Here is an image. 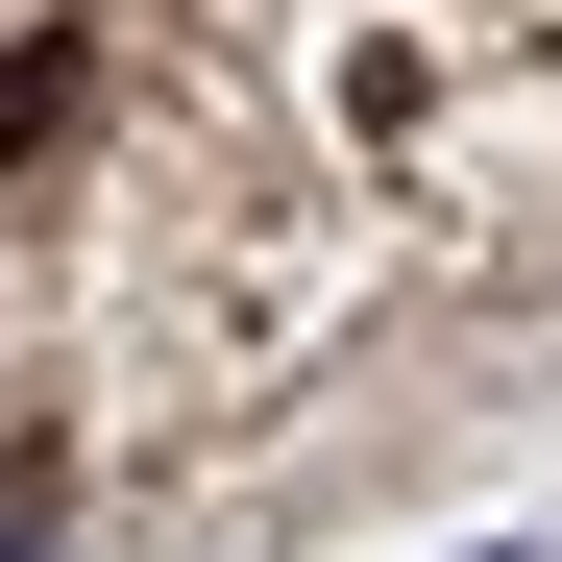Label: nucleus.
<instances>
[{"mask_svg": "<svg viewBox=\"0 0 562 562\" xmlns=\"http://www.w3.org/2000/svg\"><path fill=\"white\" fill-rule=\"evenodd\" d=\"M74 123H99V25H25L0 49V171H49Z\"/></svg>", "mask_w": 562, "mask_h": 562, "instance_id": "1", "label": "nucleus"}]
</instances>
